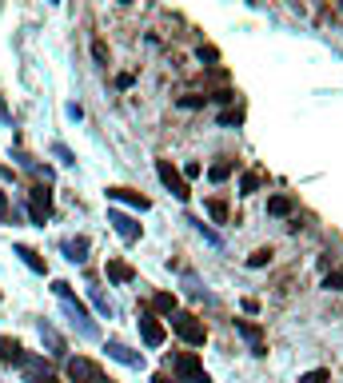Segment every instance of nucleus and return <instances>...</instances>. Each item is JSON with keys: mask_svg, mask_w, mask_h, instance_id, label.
Returning <instances> with one entry per match:
<instances>
[{"mask_svg": "<svg viewBox=\"0 0 343 383\" xmlns=\"http://www.w3.org/2000/svg\"><path fill=\"white\" fill-rule=\"evenodd\" d=\"M172 327H176V335H180L184 344H192V347H200L204 339H208V327H204L192 311H172Z\"/></svg>", "mask_w": 343, "mask_h": 383, "instance_id": "nucleus-1", "label": "nucleus"}, {"mask_svg": "<svg viewBox=\"0 0 343 383\" xmlns=\"http://www.w3.org/2000/svg\"><path fill=\"white\" fill-rule=\"evenodd\" d=\"M156 176L164 180V188H168V192H172L176 200H188V196H192L188 180H184L180 172H176V168H172V160H156Z\"/></svg>", "mask_w": 343, "mask_h": 383, "instance_id": "nucleus-2", "label": "nucleus"}, {"mask_svg": "<svg viewBox=\"0 0 343 383\" xmlns=\"http://www.w3.org/2000/svg\"><path fill=\"white\" fill-rule=\"evenodd\" d=\"M68 379H72V383H108V379H104V371H100L92 359H84V356L68 359Z\"/></svg>", "mask_w": 343, "mask_h": 383, "instance_id": "nucleus-3", "label": "nucleus"}, {"mask_svg": "<svg viewBox=\"0 0 343 383\" xmlns=\"http://www.w3.org/2000/svg\"><path fill=\"white\" fill-rule=\"evenodd\" d=\"M140 335H144V344H148V347H160L164 339H168L164 323H160L152 311H140Z\"/></svg>", "mask_w": 343, "mask_h": 383, "instance_id": "nucleus-4", "label": "nucleus"}, {"mask_svg": "<svg viewBox=\"0 0 343 383\" xmlns=\"http://www.w3.org/2000/svg\"><path fill=\"white\" fill-rule=\"evenodd\" d=\"M176 371H180L184 379H192V383H212V379H208V371L200 368V359L192 356V351H184V356H176Z\"/></svg>", "mask_w": 343, "mask_h": 383, "instance_id": "nucleus-5", "label": "nucleus"}, {"mask_svg": "<svg viewBox=\"0 0 343 383\" xmlns=\"http://www.w3.org/2000/svg\"><path fill=\"white\" fill-rule=\"evenodd\" d=\"M48 212H52V192L44 184H37V188H32V220L44 223V220H48Z\"/></svg>", "mask_w": 343, "mask_h": 383, "instance_id": "nucleus-6", "label": "nucleus"}, {"mask_svg": "<svg viewBox=\"0 0 343 383\" xmlns=\"http://www.w3.org/2000/svg\"><path fill=\"white\" fill-rule=\"evenodd\" d=\"M108 223H116V232H120L128 244H132V240H140V223H136L132 216H124V212H112Z\"/></svg>", "mask_w": 343, "mask_h": 383, "instance_id": "nucleus-7", "label": "nucleus"}, {"mask_svg": "<svg viewBox=\"0 0 343 383\" xmlns=\"http://www.w3.org/2000/svg\"><path fill=\"white\" fill-rule=\"evenodd\" d=\"M235 327L247 335V344H252V351L256 356H268V344H264V332H259L256 323H247V320H235Z\"/></svg>", "mask_w": 343, "mask_h": 383, "instance_id": "nucleus-8", "label": "nucleus"}, {"mask_svg": "<svg viewBox=\"0 0 343 383\" xmlns=\"http://www.w3.org/2000/svg\"><path fill=\"white\" fill-rule=\"evenodd\" d=\"M108 200H120V204H132V208H140V212L148 208V196H140V192H132V188H108Z\"/></svg>", "mask_w": 343, "mask_h": 383, "instance_id": "nucleus-9", "label": "nucleus"}, {"mask_svg": "<svg viewBox=\"0 0 343 383\" xmlns=\"http://www.w3.org/2000/svg\"><path fill=\"white\" fill-rule=\"evenodd\" d=\"M20 359H25V347L8 335H0V363H20Z\"/></svg>", "mask_w": 343, "mask_h": 383, "instance_id": "nucleus-10", "label": "nucleus"}, {"mask_svg": "<svg viewBox=\"0 0 343 383\" xmlns=\"http://www.w3.org/2000/svg\"><path fill=\"white\" fill-rule=\"evenodd\" d=\"M108 280H116V284H132V280H136L132 264H124V260H108Z\"/></svg>", "mask_w": 343, "mask_h": 383, "instance_id": "nucleus-11", "label": "nucleus"}, {"mask_svg": "<svg viewBox=\"0 0 343 383\" xmlns=\"http://www.w3.org/2000/svg\"><path fill=\"white\" fill-rule=\"evenodd\" d=\"M108 356H112V359H120V363H132V368H140V363H144V359L136 356V351H128L124 344H108Z\"/></svg>", "mask_w": 343, "mask_h": 383, "instance_id": "nucleus-12", "label": "nucleus"}, {"mask_svg": "<svg viewBox=\"0 0 343 383\" xmlns=\"http://www.w3.org/2000/svg\"><path fill=\"white\" fill-rule=\"evenodd\" d=\"M292 208H295L292 196H271L268 200V212H271V216H292Z\"/></svg>", "mask_w": 343, "mask_h": 383, "instance_id": "nucleus-13", "label": "nucleus"}, {"mask_svg": "<svg viewBox=\"0 0 343 383\" xmlns=\"http://www.w3.org/2000/svg\"><path fill=\"white\" fill-rule=\"evenodd\" d=\"M232 168H235L232 160H216V164H212V168H208V180H216V184H224V180L232 176Z\"/></svg>", "mask_w": 343, "mask_h": 383, "instance_id": "nucleus-14", "label": "nucleus"}, {"mask_svg": "<svg viewBox=\"0 0 343 383\" xmlns=\"http://www.w3.org/2000/svg\"><path fill=\"white\" fill-rule=\"evenodd\" d=\"M152 308L172 316V311H176V296H172V292H156V296H152Z\"/></svg>", "mask_w": 343, "mask_h": 383, "instance_id": "nucleus-15", "label": "nucleus"}, {"mask_svg": "<svg viewBox=\"0 0 343 383\" xmlns=\"http://www.w3.org/2000/svg\"><path fill=\"white\" fill-rule=\"evenodd\" d=\"M16 256H20V260H25L28 268H32V272H44V260H40L32 247H16Z\"/></svg>", "mask_w": 343, "mask_h": 383, "instance_id": "nucleus-16", "label": "nucleus"}, {"mask_svg": "<svg viewBox=\"0 0 343 383\" xmlns=\"http://www.w3.org/2000/svg\"><path fill=\"white\" fill-rule=\"evenodd\" d=\"M64 252H68V260H84V252H88V240H68V244H64Z\"/></svg>", "mask_w": 343, "mask_h": 383, "instance_id": "nucleus-17", "label": "nucleus"}, {"mask_svg": "<svg viewBox=\"0 0 343 383\" xmlns=\"http://www.w3.org/2000/svg\"><path fill=\"white\" fill-rule=\"evenodd\" d=\"M208 216H212L216 223H224V220H228V204H224L220 196H216V200H208Z\"/></svg>", "mask_w": 343, "mask_h": 383, "instance_id": "nucleus-18", "label": "nucleus"}, {"mask_svg": "<svg viewBox=\"0 0 343 383\" xmlns=\"http://www.w3.org/2000/svg\"><path fill=\"white\" fill-rule=\"evenodd\" d=\"M264 264H271V247H256L247 256V268H264Z\"/></svg>", "mask_w": 343, "mask_h": 383, "instance_id": "nucleus-19", "label": "nucleus"}, {"mask_svg": "<svg viewBox=\"0 0 343 383\" xmlns=\"http://www.w3.org/2000/svg\"><path fill=\"white\" fill-rule=\"evenodd\" d=\"M323 287H328V292H343V268H335V272L323 275Z\"/></svg>", "mask_w": 343, "mask_h": 383, "instance_id": "nucleus-20", "label": "nucleus"}, {"mask_svg": "<svg viewBox=\"0 0 343 383\" xmlns=\"http://www.w3.org/2000/svg\"><path fill=\"white\" fill-rule=\"evenodd\" d=\"M259 180H264L259 172H247V176H244V184H240V188H244V196H252V192H256V188H259Z\"/></svg>", "mask_w": 343, "mask_h": 383, "instance_id": "nucleus-21", "label": "nucleus"}, {"mask_svg": "<svg viewBox=\"0 0 343 383\" xmlns=\"http://www.w3.org/2000/svg\"><path fill=\"white\" fill-rule=\"evenodd\" d=\"M328 379H331V371L316 368V371H307V375H304V379H299V383H328Z\"/></svg>", "mask_w": 343, "mask_h": 383, "instance_id": "nucleus-22", "label": "nucleus"}, {"mask_svg": "<svg viewBox=\"0 0 343 383\" xmlns=\"http://www.w3.org/2000/svg\"><path fill=\"white\" fill-rule=\"evenodd\" d=\"M204 104H208V96H196V92L192 96H180V108H204Z\"/></svg>", "mask_w": 343, "mask_h": 383, "instance_id": "nucleus-23", "label": "nucleus"}, {"mask_svg": "<svg viewBox=\"0 0 343 383\" xmlns=\"http://www.w3.org/2000/svg\"><path fill=\"white\" fill-rule=\"evenodd\" d=\"M244 120V112L240 108H228V112H220V124H240Z\"/></svg>", "mask_w": 343, "mask_h": 383, "instance_id": "nucleus-24", "label": "nucleus"}, {"mask_svg": "<svg viewBox=\"0 0 343 383\" xmlns=\"http://www.w3.org/2000/svg\"><path fill=\"white\" fill-rule=\"evenodd\" d=\"M92 56H96L100 64H108V44H104V40H96V44H92Z\"/></svg>", "mask_w": 343, "mask_h": 383, "instance_id": "nucleus-25", "label": "nucleus"}, {"mask_svg": "<svg viewBox=\"0 0 343 383\" xmlns=\"http://www.w3.org/2000/svg\"><path fill=\"white\" fill-rule=\"evenodd\" d=\"M32 383H60L56 375H48V371H40V375H32Z\"/></svg>", "mask_w": 343, "mask_h": 383, "instance_id": "nucleus-26", "label": "nucleus"}, {"mask_svg": "<svg viewBox=\"0 0 343 383\" xmlns=\"http://www.w3.org/2000/svg\"><path fill=\"white\" fill-rule=\"evenodd\" d=\"M8 220V196H4V192H0V223Z\"/></svg>", "mask_w": 343, "mask_h": 383, "instance_id": "nucleus-27", "label": "nucleus"}, {"mask_svg": "<svg viewBox=\"0 0 343 383\" xmlns=\"http://www.w3.org/2000/svg\"><path fill=\"white\" fill-rule=\"evenodd\" d=\"M152 383H172V379L164 375V371H160V375H152Z\"/></svg>", "mask_w": 343, "mask_h": 383, "instance_id": "nucleus-28", "label": "nucleus"}, {"mask_svg": "<svg viewBox=\"0 0 343 383\" xmlns=\"http://www.w3.org/2000/svg\"><path fill=\"white\" fill-rule=\"evenodd\" d=\"M0 116H4V104H0Z\"/></svg>", "mask_w": 343, "mask_h": 383, "instance_id": "nucleus-29", "label": "nucleus"}]
</instances>
